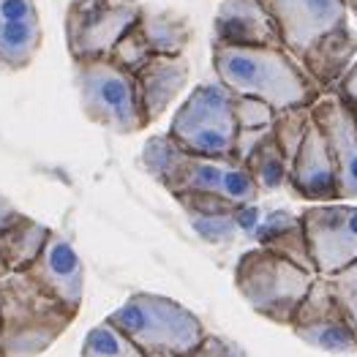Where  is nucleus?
<instances>
[{
	"label": "nucleus",
	"mask_w": 357,
	"mask_h": 357,
	"mask_svg": "<svg viewBox=\"0 0 357 357\" xmlns=\"http://www.w3.org/2000/svg\"><path fill=\"white\" fill-rule=\"evenodd\" d=\"M213 41L229 47H284L262 0H221L213 20Z\"/></svg>",
	"instance_id": "15"
},
{
	"label": "nucleus",
	"mask_w": 357,
	"mask_h": 357,
	"mask_svg": "<svg viewBox=\"0 0 357 357\" xmlns=\"http://www.w3.org/2000/svg\"><path fill=\"white\" fill-rule=\"evenodd\" d=\"M328 284L357 333V262L349 265L347 270H341V273H335V275H330Z\"/></svg>",
	"instance_id": "26"
},
{
	"label": "nucleus",
	"mask_w": 357,
	"mask_h": 357,
	"mask_svg": "<svg viewBox=\"0 0 357 357\" xmlns=\"http://www.w3.org/2000/svg\"><path fill=\"white\" fill-rule=\"evenodd\" d=\"M292 330L300 341L330 355H357V333L333 295L328 278H317L295 314Z\"/></svg>",
	"instance_id": "11"
},
{
	"label": "nucleus",
	"mask_w": 357,
	"mask_h": 357,
	"mask_svg": "<svg viewBox=\"0 0 357 357\" xmlns=\"http://www.w3.org/2000/svg\"><path fill=\"white\" fill-rule=\"evenodd\" d=\"M50 232V227L22 213L6 229H0V281L25 273L47 245Z\"/></svg>",
	"instance_id": "19"
},
{
	"label": "nucleus",
	"mask_w": 357,
	"mask_h": 357,
	"mask_svg": "<svg viewBox=\"0 0 357 357\" xmlns=\"http://www.w3.org/2000/svg\"><path fill=\"white\" fill-rule=\"evenodd\" d=\"M82 357H145L109 319L90 328L82 344Z\"/></svg>",
	"instance_id": "24"
},
{
	"label": "nucleus",
	"mask_w": 357,
	"mask_h": 357,
	"mask_svg": "<svg viewBox=\"0 0 357 357\" xmlns=\"http://www.w3.org/2000/svg\"><path fill=\"white\" fill-rule=\"evenodd\" d=\"M292 58H303L322 36L349 25L347 0H262Z\"/></svg>",
	"instance_id": "10"
},
{
	"label": "nucleus",
	"mask_w": 357,
	"mask_h": 357,
	"mask_svg": "<svg viewBox=\"0 0 357 357\" xmlns=\"http://www.w3.org/2000/svg\"><path fill=\"white\" fill-rule=\"evenodd\" d=\"M213 71L232 96L259 98L275 112L314 107L322 88L284 47H229L213 41Z\"/></svg>",
	"instance_id": "1"
},
{
	"label": "nucleus",
	"mask_w": 357,
	"mask_h": 357,
	"mask_svg": "<svg viewBox=\"0 0 357 357\" xmlns=\"http://www.w3.org/2000/svg\"><path fill=\"white\" fill-rule=\"evenodd\" d=\"M317 275L330 278L357 262V205L328 202L300 213Z\"/></svg>",
	"instance_id": "9"
},
{
	"label": "nucleus",
	"mask_w": 357,
	"mask_h": 357,
	"mask_svg": "<svg viewBox=\"0 0 357 357\" xmlns=\"http://www.w3.org/2000/svg\"><path fill=\"white\" fill-rule=\"evenodd\" d=\"M335 93L347 101V104H352V107H357V60L355 66L347 71V77L338 82V88H335Z\"/></svg>",
	"instance_id": "29"
},
{
	"label": "nucleus",
	"mask_w": 357,
	"mask_h": 357,
	"mask_svg": "<svg viewBox=\"0 0 357 357\" xmlns=\"http://www.w3.org/2000/svg\"><path fill=\"white\" fill-rule=\"evenodd\" d=\"M254 238L259 240L262 248H270L281 257H287L289 262H295L300 268L314 270L311 254H308V243H305V232H303V221L300 215H292L289 210H273L262 215V224L257 227Z\"/></svg>",
	"instance_id": "20"
},
{
	"label": "nucleus",
	"mask_w": 357,
	"mask_h": 357,
	"mask_svg": "<svg viewBox=\"0 0 357 357\" xmlns=\"http://www.w3.org/2000/svg\"><path fill=\"white\" fill-rule=\"evenodd\" d=\"M188 357H240V352L235 347H229L227 341H221V338H215V335L208 333V338H205Z\"/></svg>",
	"instance_id": "28"
},
{
	"label": "nucleus",
	"mask_w": 357,
	"mask_h": 357,
	"mask_svg": "<svg viewBox=\"0 0 357 357\" xmlns=\"http://www.w3.org/2000/svg\"><path fill=\"white\" fill-rule=\"evenodd\" d=\"M317 278V273L300 268L262 245L245 251L235 265V287L254 308V314L289 328Z\"/></svg>",
	"instance_id": "5"
},
{
	"label": "nucleus",
	"mask_w": 357,
	"mask_h": 357,
	"mask_svg": "<svg viewBox=\"0 0 357 357\" xmlns=\"http://www.w3.org/2000/svg\"><path fill=\"white\" fill-rule=\"evenodd\" d=\"M289 188L295 191V197L308 199L314 205L341 202L338 169H335V161L330 155V148L317 120H311L308 134L289 167Z\"/></svg>",
	"instance_id": "14"
},
{
	"label": "nucleus",
	"mask_w": 357,
	"mask_h": 357,
	"mask_svg": "<svg viewBox=\"0 0 357 357\" xmlns=\"http://www.w3.org/2000/svg\"><path fill=\"white\" fill-rule=\"evenodd\" d=\"M188 74H191V66H188L185 55L153 58L137 74V88H139V98H142V109H145L148 126L155 123L172 107V101L188 85Z\"/></svg>",
	"instance_id": "17"
},
{
	"label": "nucleus",
	"mask_w": 357,
	"mask_h": 357,
	"mask_svg": "<svg viewBox=\"0 0 357 357\" xmlns=\"http://www.w3.org/2000/svg\"><path fill=\"white\" fill-rule=\"evenodd\" d=\"M338 169L341 202L357 199V112L335 90H325L311 107Z\"/></svg>",
	"instance_id": "12"
},
{
	"label": "nucleus",
	"mask_w": 357,
	"mask_h": 357,
	"mask_svg": "<svg viewBox=\"0 0 357 357\" xmlns=\"http://www.w3.org/2000/svg\"><path fill=\"white\" fill-rule=\"evenodd\" d=\"M25 278L36 284L44 295L60 300L71 308H82L85 298V265L74 245L60 232H50L47 245L25 270Z\"/></svg>",
	"instance_id": "13"
},
{
	"label": "nucleus",
	"mask_w": 357,
	"mask_h": 357,
	"mask_svg": "<svg viewBox=\"0 0 357 357\" xmlns=\"http://www.w3.org/2000/svg\"><path fill=\"white\" fill-rule=\"evenodd\" d=\"M139 0H71L66 8V50L74 63L109 58L142 17Z\"/></svg>",
	"instance_id": "8"
},
{
	"label": "nucleus",
	"mask_w": 357,
	"mask_h": 357,
	"mask_svg": "<svg viewBox=\"0 0 357 357\" xmlns=\"http://www.w3.org/2000/svg\"><path fill=\"white\" fill-rule=\"evenodd\" d=\"M44 28L33 0H0V71H22L38 58Z\"/></svg>",
	"instance_id": "16"
},
{
	"label": "nucleus",
	"mask_w": 357,
	"mask_h": 357,
	"mask_svg": "<svg viewBox=\"0 0 357 357\" xmlns=\"http://www.w3.org/2000/svg\"><path fill=\"white\" fill-rule=\"evenodd\" d=\"M191 227L208 240V243H227L238 232L235 215H205V218H191Z\"/></svg>",
	"instance_id": "27"
},
{
	"label": "nucleus",
	"mask_w": 357,
	"mask_h": 357,
	"mask_svg": "<svg viewBox=\"0 0 357 357\" xmlns=\"http://www.w3.org/2000/svg\"><path fill=\"white\" fill-rule=\"evenodd\" d=\"M74 85L79 93L82 115L118 137L139 134L148 128L137 77L120 68L112 58L74 63Z\"/></svg>",
	"instance_id": "6"
},
{
	"label": "nucleus",
	"mask_w": 357,
	"mask_h": 357,
	"mask_svg": "<svg viewBox=\"0 0 357 357\" xmlns=\"http://www.w3.org/2000/svg\"><path fill=\"white\" fill-rule=\"evenodd\" d=\"M183 150L208 158H232L238 148L235 96L221 82L197 85L172 115L167 131Z\"/></svg>",
	"instance_id": "7"
},
{
	"label": "nucleus",
	"mask_w": 357,
	"mask_h": 357,
	"mask_svg": "<svg viewBox=\"0 0 357 357\" xmlns=\"http://www.w3.org/2000/svg\"><path fill=\"white\" fill-rule=\"evenodd\" d=\"M145 357H188L205 338L202 319L183 303L137 292L107 317Z\"/></svg>",
	"instance_id": "4"
},
{
	"label": "nucleus",
	"mask_w": 357,
	"mask_h": 357,
	"mask_svg": "<svg viewBox=\"0 0 357 357\" xmlns=\"http://www.w3.org/2000/svg\"><path fill=\"white\" fill-rule=\"evenodd\" d=\"M357 60V33L349 30V25L333 30L322 36L311 50L303 52L300 66L308 71V77L319 88L335 90L338 82L347 77V71L355 66Z\"/></svg>",
	"instance_id": "18"
},
{
	"label": "nucleus",
	"mask_w": 357,
	"mask_h": 357,
	"mask_svg": "<svg viewBox=\"0 0 357 357\" xmlns=\"http://www.w3.org/2000/svg\"><path fill=\"white\" fill-rule=\"evenodd\" d=\"M355 112H357V107H355Z\"/></svg>",
	"instance_id": "32"
},
{
	"label": "nucleus",
	"mask_w": 357,
	"mask_h": 357,
	"mask_svg": "<svg viewBox=\"0 0 357 357\" xmlns=\"http://www.w3.org/2000/svg\"><path fill=\"white\" fill-rule=\"evenodd\" d=\"M311 120H314V109H311V107H292V109L275 112V120H273L270 131H273V139L278 142L281 153L287 155L289 167H292L300 145H303V139H305V134H308Z\"/></svg>",
	"instance_id": "23"
},
{
	"label": "nucleus",
	"mask_w": 357,
	"mask_h": 357,
	"mask_svg": "<svg viewBox=\"0 0 357 357\" xmlns=\"http://www.w3.org/2000/svg\"><path fill=\"white\" fill-rule=\"evenodd\" d=\"M79 308L44 295L25 273L0 281V357H38L74 325Z\"/></svg>",
	"instance_id": "3"
},
{
	"label": "nucleus",
	"mask_w": 357,
	"mask_h": 357,
	"mask_svg": "<svg viewBox=\"0 0 357 357\" xmlns=\"http://www.w3.org/2000/svg\"><path fill=\"white\" fill-rule=\"evenodd\" d=\"M235 118L240 131H265L275 120V109L259 98L235 96Z\"/></svg>",
	"instance_id": "25"
},
{
	"label": "nucleus",
	"mask_w": 357,
	"mask_h": 357,
	"mask_svg": "<svg viewBox=\"0 0 357 357\" xmlns=\"http://www.w3.org/2000/svg\"><path fill=\"white\" fill-rule=\"evenodd\" d=\"M243 167L259 185V191H278V188L289 185V161L281 153L278 142L273 139V131L251 150V155L245 158Z\"/></svg>",
	"instance_id": "22"
},
{
	"label": "nucleus",
	"mask_w": 357,
	"mask_h": 357,
	"mask_svg": "<svg viewBox=\"0 0 357 357\" xmlns=\"http://www.w3.org/2000/svg\"><path fill=\"white\" fill-rule=\"evenodd\" d=\"M139 164L175 199L185 194H213L245 208V205H257L262 194L243 164L232 158L194 155L180 148L169 134L150 137L142 145Z\"/></svg>",
	"instance_id": "2"
},
{
	"label": "nucleus",
	"mask_w": 357,
	"mask_h": 357,
	"mask_svg": "<svg viewBox=\"0 0 357 357\" xmlns=\"http://www.w3.org/2000/svg\"><path fill=\"white\" fill-rule=\"evenodd\" d=\"M17 215H20V210L14 208V205H11L6 197H0V229H6V227H8V224L17 218Z\"/></svg>",
	"instance_id": "30"
},
{
	"label": "nucleus",
	"mask_w": 357,
	"mask_h": 357,
	"mask_svg": "<svg viewBox=\"0 0 357 357\" xmlns=\"http://www.w3.org/2000/svg\"><path fill=\"white\" fill-rule=\"evenodd\" d=\"M137 30L142 33L145 44L155 58H178L191 44V25L185 17H180L169 8H145Z\"/></svg>",
	"instance_id": "21"
},
{
	"label": "nucleus",
	"mask_w": 357,
	"mask_h": 357,
	"mask_svg": "<svg viewBox=\"0 0 357 357\" xmlns=\"http://www.w3.org/2000/svg\"><path fill=\"white\" fill-rule=\"evenodd\" d=\"M347 6H349V11L357 17V0H347Z\"/></svg>",
	"instance_id": "31"
}]
</instances>
